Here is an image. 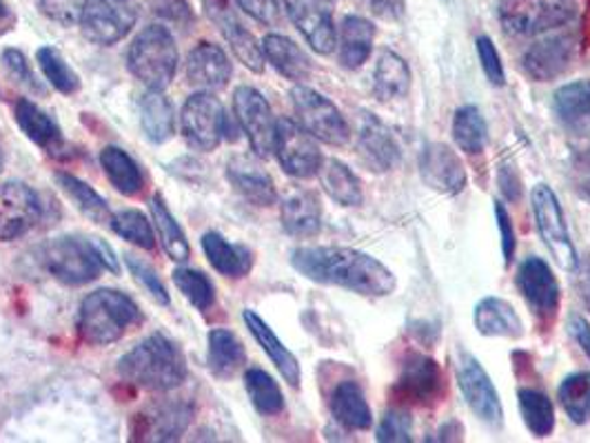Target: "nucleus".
I'll use <instances>...</instances> for the list:
<instances>
[{
  "mask_svg": "<svg viewBox=\"0 0 590 443\" xmlns=\"http://www.w3.org/2000/svg\"><path fill=\"white\" fill-rule=\"evenodd\" d=\"M293 269L318 284L340 286L367 297H386L395 291V275L369 253L346 246H303L291 256Z\"/></svg>",
  "mask_w": 590,
  "mask_h": 443,
  "instance_id": "1",
  "label": "nucleus"
},
{
  "mask_svg": "<svg viewBox=\"0 0 590 443\" xmlns=\"http://www.w3.org/2000/svg\"><path fill=\"white\" fill-rule=\"evenodd\" d=\"M118 372L127 384L140 391L167 393L185 382L187 361L179 344L162 333H156L121 359Z\"/></svg>",
  "mask_w": 590,
  "mask_h": 443,
  "instance_id": "2",
  "label": "nucleus"
},
{
  "mask_svg": "<svg viewBox=\"0 0 590 443\" xmlns=\"http://www.w3.org/2000/svg\"><path fill=\"white\" fill-rule=\"evenodd\" d=\"M138 320L140 310L132 297L113 288H100L81 304L78 333L91 346H107L121 340Z\"/></svg>",
  "mask_w": 590,
  "mask_h": 443,
  "instance_id": "3",
  "label": "nucleus"
},
{
  "mask_svg": "<svg viewBox=\"0 0 590 443\" xmlns=\"http://www.w3.org/2000/svg\"><path fill=\"white\" fill-rule=\"evenodd\" d=\"M127 65L130 72L149 89H167L175 76V70H179L175 38L162 25L145 27L130 45Z\"/></svg>",
  "mask_w": 590,
  "mask_h": 443,
  "instance_id": "4",
  "label": "nucleus"
},
{
  "mask_svg": "<svg viewBox=\"0 0 590 443\" xmlns=\"http://www.w3.org/2000/svg\"><path fill=\"white\" fill-rule=\"evenodd\" d=\"M40 262L51 278L70 286L94 282L105 269L94 242L78 237H56L47 242L40 248Z\"/></svg>",
  "mask_w": 590,
  "mask_h": 443,
  "instance_id": "5",
  "label": "nucleus"
},
{
  "mask_svg": "<svg viewBox=\"0 0 590 443\" xmlns=\"http://www.w3.org/2000/svg\"><path fill=\"white\" fill-rule=\"evenodd\" d=\"M575 16V0H500V21L515 36H540Z\"/></svg>",
  "mask_w": 590,
  "mask_h": 443,
  "instance_id": "6",
  "label": "nucleus"
},
{
  "mask_svg": "<svg viewBox=\"0 0 590 443\" xmlns=\"http://www.w3.org/2000/svg\"><path fill=\"white\" fill-rule=\"evenodd\" d=\"M293 111L298 115V124L307 130L316 140L344 147L351 138V130L340 113V109L324 98L322 94L309 89V87H293L291 91Z\"/></svg>",
  "mask_w": 590,
  "mask_h": 443,
  "instance_id": "7",
  "label": "nucleus"
},
{
  "mask_svg": "<svg viewBox=\"0 0 590 443\" xmlns=\"http://www.w3.org/2000/svg\"><path fill=\"white\" fill-rule=\"evenodd\" d=\"M530 205H533V216H536L540 237L546 244L553 260L564 271H575L579 260L570 239L568 224L564 220L562 205L557 196L553 194V188L549 184H538L533 188V194H530Z\"/></svg>",
  "mask_w": 590,
  "mask_h": 443,
  "instance_id": "8",
  "label": "nucleus"
},
{
  "mask_svg": "<svg viewBox=\"0 0 590 443\" xmlns=\"http://www.w3.org/2000/svg\"><path fill=\"white\" fill-rule=\"evenodd\" d=\"M136 21V0H85L78 25L87 40L107 47L123 40Z\"/></svg>",
  "mask_w": 590,
  "mask_h": 443,
  "instance_id": "9",
  "label": "nucleus"
},
{
  "mask_svg": "<svg viewBox=\"0 0 590 443\" xmlns=\"http://www.w3.org/2000/svg\"><path fill=\"white\" fill-rule=\"evenodd\" d=\"M229 115L222 102L211 91L194 94L181 113V126L185 140L200 151H213L226 132Z\"/></svg>",
  "mask_w": 590,
  "mask_h": 443,
  "instance_id": "10",
  "label": "nucleus"
},
{
  "mask_svg": "<svg viewBox=\"0 0 590 443\" xmlns=\"http://www.w3.org/2000/svg\"><path fill=\"white\" fill-rule=\"evenodd\" d=\"M273 153L288 175L300 180L318 175V169L324 160L316 138L291 118H280L275 124Z\"/></svg>",
  "mask_w": 590,
  "mask_h": 443,
  "instance_id": "11",
  "label": "nucleus"
},
{
  "mask_svg": "<svg viewBox=\"0 0 590 443\" xmlns=\"http://www.w3.org/2000/svg\"><path fill=\"white\" fill-rule=\"evenodd\" d=\"M235 122L241 124L243 134L249 138V145L258 158H269L275 143V124L271 104L254 87H238L233 94Z\"/></svg>",
  "mask_w": 590,
  "mask_h": 443,
  "instance_id": "12",
  "label": "nucleus"
},
{
  "mask_svg": "<svg viewBox=\"0 0 590 443\" xmlns=\"http://www.w3.org/2000/svg\"><path fill=\"white\" fill-rule=\"evenodd\" d=\"M457 386L474 410V415L484 421L491 428H500L504 423V410L497 395L495 384L491 382L489 372L482 368V364L468 353L459 355L457 361Z\"/></svg>",
  "mask_w": 590,
  "mask_h": 443,
  "instance_id": "13",
  "label": "nucleus"
},
{
  "mask_svg": "<svg viewBox=\"0 0 590 443\" xmlns=\"http://www.w3.org/2000/svg\"><path fill=\"white\" fill-rule=\"evenodd\" d=\"M444 393V377L438 361L422 353H410L402 361L395 397L408 406H433Z\"/></svg>",
  "mask_w": 590,
  "mask_h": 443,
  "instance_id": "14",
  "label": "nucleus"
},
{
  "mask_svg": "<svg viewBox=\"0 0 590 443\" xmlns=\"http://www.w3.org/2000/svg\"><path fill=\"white\" fill-rule=\"evenodd\" d=\"M291 23L298 27L314 51L327 56L337 45L333 0H282Z\"/></svg>",
  "mask_w": 590,
  "mask_h": 443,
  "instance_id": "15",
  "label": "nucleus"
},
{
  "mask_svg": "<svg viewBox=\"0 0 590 443\" xmlns=\"http://www.w3.org/2000/svg\"><path fill=\"white\" fill-rule=\"evenodd\" d=\"M517 286L540 320H553L560 308L562 288L551 267L542 258H528L517 273Z\"/></svg>",
  "mask_w": 590,
  "mask_h": 443,
  "instance_id": "16",
  "label": "nucleus"
},
{
  "mask_svg": "<svg viewBox=\"0 0 590 443\" xmlns=\"http://www.w3.org/2000/svg\"><path fill=\"white\" fill-rule=\"evenodd\" d=\"M40 220L38 196L23 182L0 184V239L10 242L29 233Z\"/></svg>",
  "mask_w": 590,
  "mask_h": 443,
  "instance_id": "17",
  "label": "nucleus"
},
{
  "mask_svg": "<svg viewBox=\"0 0 590 443\" xmlns=\"http://www.w3.org/2000/svg\"><path fill=\"white\" fill-rule=\"evenodd\" d=\"M202 3H205L209 19L218 25L224 40L229 42L235 58H238L243 65L247 70H251L254 74H262L265 60H267L262 45L254 38V34L238 19H235L226 0H202Z\"/></svg>",
  "mask_w": 590,
  "mask_h": 443,
  "instance_id": "18",
  "label": "nucleus"
},
{
  "mask_svg": "<svg viewBox=\"0 0 590 443\" xmlns=\"http://www.w3.org/2000/svg\"><path fill=\"white\" fill-rule=\"evenodd\" d=\"M420 175L425 184L438 194L457 196L468 182L462 158L444 143H431L420 156Z\"/></svg>",
  "mask_w": 590,
  "mask_h": 443,
  "instance_id": "19",
  "label": "nucleus"
},
{
  "mask_svg": "<svg viewBox=\"0 0 590 443\" xmlns=\"http://www.w3.org/2000/svg\"><path fill=\"white\" fill-rule=\"evenodd\" d=\"M577 38L573 34H557L536 42L524 53V72L538 83L560 78L573 62Z\"/></svg>",
  "mask_w": 590,
  "mask_h": 443,
  "instance_id": "20",
  "label": "nucleus"
},
{
  "mask_svg": "<svg viewBox=\"0 0 590 443\" xmlns=\"http://www.w3.org/2000/svg\"><path fill=\"white\" fill-rule=\"evenodd\" d=\"M226 177L235 192L256 207H271L278 200L273 177L256 158L235 156L226 164Z\"/></svg>",
  "mask_w": 590,
  "mask_h": 443,
  "instance_id": "21",
  "label": "nucleus"
},
{
  "mask_svg": "<svg viewBox=\"0 0 590 443\" xmlns=\"http://www.w3.org/2000/svg\"><path fill=\"white\" fill-rule=\"evenodd\" d=\"M231 78L226 53L211 42H200L187 58V81L200 91H220Z\"/></svg>",
  "mask_w": 590,
  "mask_h": 443,
  "instance_id": "22",
  "label": "nucleus"
},
{
  "mask_svg": "<svg viewBox=\"0 0 590 443\" xmlns=\"http://www.w3.org/2000/svg\"><path fill=\"white\" fill-rule=\"evenodd\" d=\"M243 320L247 324V329L251 331V335L256 337V342L260 344V348L269 355V359L275 364V368L280 370V374L284 377V382L291 389H300V379H303V370L295 355L278 340V335L271 331V327L260 318L258 312L254 310H245Z\"/></svg>",
  "mask_w": 590,
  "mask_h": 443,
  "instance_id": "23",
  "label": "nucleus"
},
{
  "mask_svg": "<svg viewBox=\"0 0 590 443\" xmlns=\"http://www.w3.org/2000/svg\"><path fill=\"white\" fill-rule=\"evenodd\" d=\"M358 149H360L365 162L371 167V171H382L384 173L400 158L397 143L391 136L389 126L384 122H380L378 118H373L371 113H365V118H362Z\"/></svg>",
  "mask_w": 590,
  "mask_h": 443,
  "instance_id": "24",
  "label": "nucleus"
},
{
  "mask_svg": "<svg viewBox=\"0 0 590 443\" xmlns=\"http://www.w3.org/2000/svg\"><path fill=\"white\" fill-rule=\"evenodd\" d=\"M376 27L365 16H346L337 32L340 62L346 70H360L373 51Z\"/></svg>",
  "mask_w": 590,
  "mask_h": 443,
  "instance_id": "25",
  "label": "nucleus"
},
{
  "mask_svg": "<svg viewBox=\"0 0 590 443\" xmlns=\"http://www.w3.org/2000/svg\"><path fill=\"white\" fill-rule=\"evenodd\" d=\"M282 226L293 237H314L322 226V207L311 192H291L280 209Z\"/></svg>",
  "mask_w": 590,
  "mask_h": 443,
  "instance_id": "26",
  "label": "nucleus"
},
{
  "mask_svg": "<svg viewBox=\"0 0 590 443\" xmlns=\"http://www.w3.org/2000/svg\"><path fill=\"white\" fill-rule=\"evenodd\" d=\"M474 320L478 333L484 337L519 340L524 335V324L517 310L502 297H484L482 302H478Z\"/></svg>",
  "mask_w": 590,
  "mask_h": 443,
  "instance_id": "27",
  "label": "nucleus"
},
{
  "mask_svg": "<svg viewBox=\"0 0 590 443\" xmlns=\"http://www.w3.org/2000/svg\"><path fill=\"white\" fill-rule=\"evenodd\" d=\"M262 51L265 58L275 67V72L282 74L284 78L295 83L309 81L311 60L291 38L282 34H269L262 40Z\"/></svg>",
  "mask_w": 590,
  "mask_h": 443,
  "instance_id": "28",
  "label": "nucleus"
},
{
  "mask_svg": "<svg viewBox=\"0 0 590 443\" xmlns=\"http://www.w3.org/2000/svg\"><path fill=\"white\" fill-rule=\"evenodd\" d=\"M14 118L23 134L38 147H42L49 153L61 151L65 147L63 143V132L61 126L53 122L51 115H47L38 104L29 100H19L14 107Z\"/></svg>",
  "mask_w": 590,
  "mask_h": 443,
  "instance_id": "29",
  "label": "nucleus"
},
{
  "mask_svg": "<svg viewBox=\"0 0 590 443\" xmlns=\"http://www.w3.org/2000/svg\"><path fill=\"white\" fill-rule=\"evenodd\" d=\"M138 421L143 423L140 439L173 441L187 430L192 421V406L173 404V402L151 406L145 415H138Z\"/></svg>",
  "mask_w": 590,
  "mask_h": 443,
  "instance_id": "30",
  "label": "nucleus"
},
{
  "mask_svg": "<svg viewBox=\"0 0 590 443\" xmlns=\"http://www.w3.org/2000/svg\"><path fill=\"white\" fill-rule=\"evenodd\" d=\"M331 413L335 421L348 430H367L373 423V415L365 391L358 382H342L331 395Z\"/></svg>",
  "mask_w": 590,
  "mask_h": 443,
  "instance_id": "31",
  "label": "nucleus"
},
{
  "mask_svg": "<svg viewBox=\"0 0 590 443\" xmlns=\"http://www.w3.org/2000/svg\"><path fill=\"white\" fill-rule=\"evenodd\" d=\"M555 111L568 132L577 136L590 134V81L564 85L555 94Z\"/></svg>",
  "mask_w": 590,
  "mask_h": 443,
  "instance_id": "32",
  "label": "nucleus"
},
{
  "mask_svg": "<svg viewBox=\"0 0 590 443\" xmlns=\"http://www.w3.org/2000/svg\"><path fill=\"white\" fill-rule=\"evenodd\" d=\"M320 184L331 200L342 207L362 205V182L344 162L335 158H324L318 169Z\"/></svg>",
  "mask_w": 590,
  "mask_h": 443,
  "instance_id": "33",
  "label": "nucleus"
},
{
  "mask_svg": "<svg viewBox=\"0 0 590 443\" xmlns=\"http://www.w3.org/2000/svg\"><path fill=\"white\" fill-rule=\"evenodd\" d=\"M202 248L209 264L226 278H243L251 271V253L245 246L229 244L220 233H205Z\"/></svg>",
  "mask_w": 590,
  "mask_h": 443,
  "instance_id": "34",
  "label": "nucleus"
},
{
  "mask_svg": "<svg viewBox=\"0 0 590 443\" xmlns=\"http://www.w3.org/2000/svg\"><path fill=\"white\" fill-rule=\"evenodd\" d=\"M140 124L145 136L156 145H162L173 136L175 113L162 91L149 89L140 98Z\"/></svg>",
  "mask_w": 590,
  "mask_h": 443,
  "instance_id": "35",
  "label": "nucleus"
},
{
  "mask_svg": "<svg viewBox=\"0 0 590 443\" xmlns=\"http://www.w3.org/2000/svg\"><path fill=\"white\" fill-rule=\"evenodd\" d=\"M413 76L406 65V60L395 51H382L376 65V83L373 91L382 102H391L404 98L410 89Z\"/></svg>",
  "mask_w": 590,
  "mask_h": 443,
  "instance_id": "36",
  "label": "nucleus"
},
{
  "mask_svg": "<svg viewBox=\"0 0 590 443\" xmlns=\"http://www.w3.org/2000/svg\"><path fill=\"white\" fill-rule=\"evenodd\" d=\"M100 164L109 177V182L123 196H136L143 192V175L138 164L130 153L118 147H105L100 153Z\"/></svg>",
  "mask_w": 590,
  "mask_h": 443,
  "instance_id": "37",
  "label": "nucleus"
},
{
  "mask_svg": "<svg viewBox=\"0 0 590 443\" xmlns=\"http://www.w3.org/2000/svg\"><path fill=\"white\" fill-rule=\"evenodd\" d=\"M151 216H153V226L158 231L160 244H162L167 256L173 262H187L189 256H192L189 242H187L181 224L175 222V218L171 216V211L167 209V205H164V200L160 196H156L151 200Z\"/></svg>",
  "mask_w": 590,
  "mask_h": 443,
  "instance_id": "38",
  "label": "nucleus"
},
{
  "mask_svg": "<svg viewBox=\"0 0 590 443\" xmlns=\"http://www.w3.org/2000/svg\"><path fill=\"white\" fill-rule=\"evenodd\" d=\"M453 140L468 156H478L487 147V120L476 104H466L455 111Z\"/></svg>",
  "mask_w": 590,
  "mask_h": 443,
  "instance_id": "39",
  "label": "nucleus"
},
{
  "mask_svg": "<svg viewBox=\"0 0 590 443\" xmlns=\"http://www.w3.org/2000/svg\"><path fill=\"white\" fill-rule=\"evenodd\" d=\"M517 404L526 428L536 436H549L555 430V406L546 393L538 389H519Z\"/></svg>",
  "mask_w": 590,
  "mask_h": 443,
  "instance_id": "40",
  "label": "nucleus"
},
{
  "mask_svg": "<svg viewBox=\"0 0 590 443\" xmlns=\"http://www.w3.org/2000/svg\"><path fill=\"white\" fill-rule=\"evenodd\" d=\"M247 359L243 342L226 329L209 333V368L218 377H231Z\"/></svg>",
  "mask_w": 590,
  "mask_h": 443,
  "instance_id": "41",
  "label": "nucleus"
},
{
  "mask_svg": "<svg viewBox=\"0 0 590 443\" xmlns=\"http://www.w3.org/2000/svg\"><path fill=\"white\" fill-rule=\"evenodd\" d=\"M56 180H58V184H61L63 192L74 200V205L81 209L83 216H87L91 222H96L100 226L111 224L113 213H111L107 200L100 198L87 182H83L70 173H58Z\"/></svg>",
  "mask_w": 590,
  "mask_h": 443,
  "instance_id": "42",
  "label": "nucleus"
},
{
  "mask_svg": "<svg viewBox=\"0 0 590 443\" xmlns=\"http://www.w3.org/2000/svg\"><path fill=\"white\" fill-rule=\"evenodd\" d=\"M557 399L568 415V419L577 426L590 421V372L568 374L557 393Z\"/></svg>",
  "mask_w": 590,
  "mask_h": 443,
  "instance_id": "43",
  "label": "nucleus"
},
{
  "mask_svg": "<svg viewBox=\"0 0 590 443\" xmlns=\"http://www.w3.org/2000/svg\"><path fill=\"white\" fill-rule=\"evenodd\" d=\"M245 389L258 413L273 417L284 410V397H282L280 386L275 384V379L262 368H249L245 372Z\"/></svg>",
  "mask_w": 590,
  "mask_h": 443,
  "instance_id": "44",
  "label": "nucleus"
},
{
  "mask_svg": "<svg viewBox=\"0 0 590 443\" xmlns=\"http://www.w3.org/2000/svg\"><path fill=\"white\" fill-rule=\"evenodd\" d=\"M38 65L45 74V78L61 91V94H76L81 89V78L78 74L67 65L65 58L61 56V51H56L53 47H40L36 53Z\"/></svg>",
  "mask_w": 590,
  "mask_h": 443,
  "instance_id": "45",
  "label": "nucleus"
},
{
  "mask_svg": "<svg viewBox=\"0 0 590 443\" xmlns=\"http://www.w3.org/2000/svg\"><path fill=\"white\" fill-rule=\"evenodd\" d=\"M109 226L113 229L115 235H121L123 239L145 250H151L156 246V233H153L151 222L136 209H125V211L113 213Z\"/></svg>",
  "mask_w": 590,
  "mask_h": 443,
  "instance_id": "46",
  "label": "nucleus"
},
{
  "mask_svg": "<svg viewBox=\"0 0 590 443\" xmlns=\"http://www.w3.org/2000/svg\"><path fill=\"white\" fill-rule=\"evenodd\" d=\"M173 282H175V286H179V291L187 297V302L192 306H196L198 310H207L213 306L216 291L205 273L194 271V269H175Z\"/></svg>",
  "mask_w": 590,
  "mask_h": 443,
  "instance_id": "47",
  "label": "nucleus"
},
{
  "mask_svg": "<svg viewBox=\"0 0 590 443\" xmlns=\"http://www.w3.org/2000/svg\"><path fill=\"white\" fill-rule=\"evenodd\" d=\"M410 432H413L410 413L404 408H391L382 417L376 439L382 443H408V441H413Z\"/></svg>",
  "mask_w": 590,
  "mask_h": 443,
  "instance_id": "48",
  "label": "nucleus"
},
{
  "mask_svg": "<svg viewBox=\"0 0 590 443\" xmlns=\"http://www.w3.org/2000/svg\"><path fill=\"white\" fill-rule=\"evenodd\" d=\"M3 65L8 70V74L23 87L34 89V91H42V85L38 83L36 74L29 70L27 58L19 51V49H5L3 51Z\"/></svg>",
  "mask_w": 590,
  "mask_h": 443,
  "instance_id": "49",
  "label": "nucleus"
},
{
  "mask_svg": "<svg viewBox=\"0 0 590 443\" xmlns=\"http://www.w3.org/2000/svg\"><path fill=\"white\" fill-rule=\"evenodd\" d=\"M478 56H480V62H482V70L487 74V78L502 87L506 83V74H504V65H502V58L493 45V40L489 36H480L478 38Z\"/></svg>",
  "mask_w": 590,
  "mask_h": 443,
  "instance_id": "50",
  "label": "nucleus"
},
{
  "mask_svg": "<svg viewBox=\"0 0 590 443\" xmlns=\"http://www.w3.org/2000/svg\"><path fill=\"white\" fill-rule=\"evenodd\" d=\"M127 267H130V271L134 273V278L147 288V293L156 299V302H160V304H169V293H167V288L162 286V282L158 280V275H156V271L149 267V264H145V262H140V260H136L134 256H127Z\"/></svg>",
  "mask_w": 590,
  "mask_h": 443,
  "instance_id": "51",
  "label": "nucleus"
},
{
  "mask_svg": "<svg viewBox=\"0 0 590 443\" xmlns=\"http://www.w3.org/2000/svg\"><path fill=\"white\" fill-rule=\"evenodd\" d=\"M40 12L58 23H78L85 0H38Z\"/></svg>",
  "mask_w": 590,
  "mask_h": 443,
  "instance_id": "52",
  "label": "nucleus"
},
{
  "mask_svg": "<svg viewBox=\"0 0 590 443\" xmlns=\"http://www.w3.org/2000/svg\"><path fill=\"white\" fill-rule=\"evenodd\" d=\"M238 8L262 25H275L280 21V3L278 0H235Z\"/></svg>",
  "mask_w": 590,
  "mask_h": 443,
  "instance_id": "53",
  "label": "nucleus"
},
{
  "mask_svg": "<svg viewBox=\"0 0 590 443\" xmlns=\"http://www.w3.org/2000/svg\"><path fill=\"white\" fill-rule=\"evenodd\" d=\"M495 218H497V226H500V235H502L504 260H506V264H511V260L515 256L517 239H515V229H513V222L508 218V211L504 209L502 202H495Z\"/></svg>",
  "mask_w": 590,
  "mask_h": 443,
  "instance_id": "54",
  "label": "nucleus"
},
{
  "mask_svg": "<svg viewBox=\"0 0 590 443\" xmlns=\"http://www.w3.org/2000/svg\"><path fill=\"white\" fill-rule=\"evenodd\" d=\"M362 3H367V8L371 10L373 16H378L380 21H386V23H395L404 16V8H406V0H362Z\"/></svg>",
  "mask_w": 590,
  "mask_h": 443,
  "instance_id": "55",
  "label": "nucleus"
},
{
  "mask_svg": "<svg viewBox=\"0 0 590 443\" xmlns=\"http://www.w3.org/2000/svg\"><path fill=\"white\" fill-rule=\"evenodd\" d=\"M156 12L169 19L171 23H187L192 19L189 8L183 3V0H156Z\"/></svg>",
  "mask_w": 590,
  "mask_h": 443,
  "instance_id": "56",
  "label": "nucleus"
},
{
  "mask_svg": "<svg viewBox=\"0 0 590 443\" xmlns=\"http://www.w3.org/2000/svg\"><path fill=\"white\" fill-rule=\"evenodd\" d=\"M568 331L575 337L577 346L583 350V355L590 359V324L581 318V315H570Z\"/></svg>",
  "mask_w": 590,
  "mask_h": 443,
  "instance_id": "57",
  "label": "nucleus"
},
{
  "mask_svg": "<svg viewBox=\"0 0 590 443\" xmlns=\"http://www.w3.org/2000/svg\"><path fill=\"white\" fill-rule=\"evenodd\" d=\"M573 175H575V182L579 186V192L590 200V149L575 160Z\"/></svg>",
  "mask_w": 590,
  "mask_h": 443,
  "instance_id": "58",
  "label": "nucleus"
},
{
  "mask_svg": "<svg viewBox=\"0 0 590 443\" xmlns=\"http://www.w3.org/2000/svg\"><path fill=\"white\" fill-rule=\"evenodd\" d=\"M577 293L583 302V306L590 310V258L577 262Z\"/></svg>",
  "mask_w": 590,
  "mask_h": 443,
  "instance_id": "59",
  "label": "nucleus"
},
{
  "mask_svg": "<svg viewBox=\"0 0 590 443\" xmlns=\"http://www.w3.org/2000/svg\"><path fill=\"white\" fill-rule=\"evenodd\" d=\"M91 242H94V248H96V253H98L100 262L105 264V271L109 269V271L118 273V260H115V256H113L111 246H109V244H105L102 239H91Z\"/></svg>",
  "mask_w": 590,
  "mask_h": 443,
  "instance_id": "60",
  "label": "nucleus"
},
{
  "mask_svg": "<svg viewBox=\"0 0 590 443\" xmlns=\"http://www.w3.org/2000/svg\"><path fill=\"white\" fill-rule=\"evenodd\" d=\"M14 23H16V19H14V14L10 12V8L5 5V0H0V34L8 32Z\"/></svg>",
  "mask_w": 590,
  "mask_h": 443,
  "instance_id": "61",
  "label": "nucleus"
},
{
  "mask_svg": "<svg viewBox=\"0 0 590 443\" xmlns=\"http://www.w3.org/2000/svg\"><path fill=\"white\" fill-rule=\"evenodd\" d=\"M0 171H3V151H0Z\"/></svg>",
  "mask_w": 590,
  "mask_h": 443,
  "instance_id": "62",
  "label": "nucleus"
}]
</instances>
